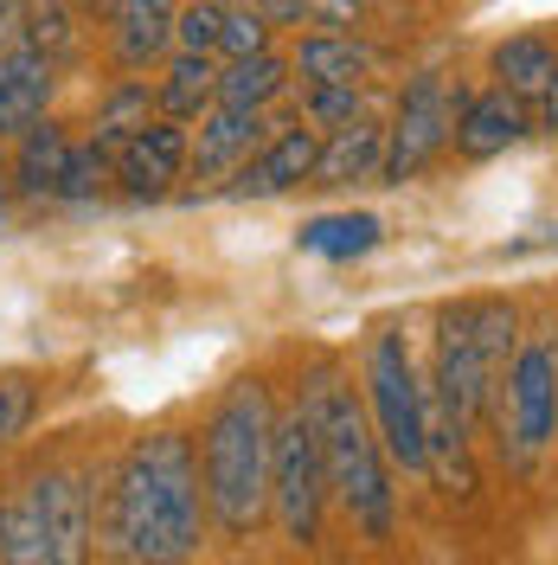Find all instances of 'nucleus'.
I'll use <instances>...</instances> for the list:
<instances>
[{"instance_id":"nucleus-1","label":"nucleus","mask_w":558,"mask_h":565,"mask_svg":"<svg viewBox=\"0 0 558 565\" xmlns=\"http://www.w3.org/2000/svg\"><path fill=\"white\" fill-rule=\"evenodd\" d=\"M206 482L186 430H148L116 462L104 494V553L122 565H193L206 540Z\"/></svg>"},{"instance_id":"nucleus-2","label":"nucleus","mask_w":558,"mask_h":565,"mask_svg":"<svg viewBox=\"0 0 558 565\" xmlns=\"http://www.w3.org/2000/svg\"><path fill=\"white\" fill-rule=\"evenodd\" d=\"M314 437H321V462H328V489L347 508V521L373 546L391 540L398 527V489H391V457H385L379 430H373V412H366V392L353 386V373L341 360L314 353L309 373H302V398Z\"/></svg>"},{"instance_id":"nucleus-3","label":"nucleus","mask_w":558,"mask_h":565,"mask_svg":"<svg viewBox=\"0 0 558 565\" xmlns=\"http://www.w3.org/2000/svg\"><path fill=\"white\" fill-rule=\"evenodd\" d=\"M270 457H277V398L264 373H245L218 392L200 430V482L218 533L250 540L270 521Z\"/></svg>"},{"instance_id":"nucleus-4","label":"nucleus","mask_w":558,"mask_h":565,"mask_svg":"<svg viewBox=\"0 0 558 565\" xmlns=\"http://www.w3.org/2000/svg\"><path fill=\"white\" fill-rule=\"evenodd\" d=\"M521 309L507 296H462L437 309L430 334V398L469 430L494 412V392L521 353Z\"/></svg>"},{"instance_id":"nucleus-5","label":"nucleus","mask_w":558,"mask_h":565,"mask_svg":"<svg viewBox=\"0 0 558 565\" xmlns=\"http://www.w3.org/2000/svg\"><path fill=\"white\" fill-rule=\"evenodd\" d=\"M360 392H366V412H373L385 457L398 469H411V476H430V380L418 373V353H411L398 321H379L366 334Z\"/></svg>"},{"instance_id":"nucleus-6","label":"nucleus","mask_w":558,"mask_h":565,"mask_svg":"<svg viewBox=\"0 0 558 565\" xmlns=\"http://www.w3.org/2000/svg\"><path fill=\"white\" fill-rule=\"evenodd\" d=\"M494 430H501V462L507 469H533L558 437V348L552 334H526L507 380L494 392Z\"/></svg>"},{"instance_id":"nucleus-7","label":"nucleus","mask_w":558,"mask_h":565,"mask_svg":"<svg viewBox=\"0 0 558 565\" xmlns=\"http://www.w3.org/2000/svg\"><path fill=\"white\" fill-rule=\"evenodd\" d=\"M328 462H321V437L302 405L277 412V457H270V514L289 546H314L321 521H328Z\"/></svg>"},{"instance_id":"nucleus-8","label":"nucleus","mask_w":558,"mask_h":565,"mask_svg":"<svg viewBox=\"0 0 558 565\" xmlns=\"http://www.w3.org/2000/svg\"><path fill=\"white\" fill-rule=\"evenodd\" d=\"M455 109H462V90H455L443 71H411V77H405L398 104L385 116V180L379 186H405V180H418L430 161L450 154Z\"/></svg>"},{"instance_id":"nucleus-9","label":"nucleus","mask_w":558,"mask_h":565,"mask_svg":"<svg viewBox=\"0 0 558 565\" xmlns=\"http://www.w3.org/2000/svg\"><path fill=\"white\" fill-rule=\"evenodd\" d=\"M33 514L45 527V546H52V565H90L97 553V508H90V489L77 469H39L33 482Z\"/></svg>"},{"instance_id":"nucleus-10","label":"nucleus","mask_w":558,"mask_h":565,"mask_svg":"<svg viewBox=\"0 0 558 565\" xmlns=\"http://www.w3.org/2000/svg\"><path fill=\"white\" fill-rule=\"evenodd\" d=\"M270 141V109H232V104H212L193 129V154H186V180L218 193L225 180L245 168L250 154Z\"/></svg>"},{"instance_id":"nucleus-11","label":"nucleus","mask_w":558,"mask_h":565,"mask_svg":"<svg viewBox=\"0 0 558 565\" xmlns=\"http://www.w3.org/2000/svg\"><path fill=\"white\" fill-rule=\"evenodd\" d=\"M314 161H321V129H309V122L296 116V122L270 129V141H264L218 193H225V200H282V193H296V186L314 180Z\"/></svg>"},{"instance_id":"nucleus-12","label":"nucleus","mask_w":558,"mask_h":565,"mask_svg":"<svg viewBox=\"0 0 558 565\" xmlns=\"http://www.w3.org/2000/svg\"><path fill=\"white\" fill-rule=\"evenodd\" d=\"M186 154H193V129L154 116L148 129H136L116 148V186L129 200H161V193H174V180H186Z\"/></svg>"},{"instance_id":"nucleus-13","label":"nucleus","mask_w":558,"mask_h":565,"mask_svg":"<svg viewBox=\"0 0 558 565\" xmlns=\"http://www.w3.org/2000/svg\"><path fill=\"white\" fill-rule=\"evenodd\" d=\"M526 136H539L533 129V109L521 97H507V90H475V97H462L455 109V161H494V154H507V148H521Z\"/></svg>"},{"instance_id":"nucleus-14","label":"nucleus","mask_w":558,"mask_h":565,"mask_svg":"<svg viewBox=\"0 0 558 565\" xmlns=\"http://www.w3.org/2000/svg\"><path fill=\"white\" fill-rule=\"evenodd\" d=\"M385 180V122L379 116H353L341 129L321 136V161H314V180L309 186H379Z\"/></svg>"},{"instance_id":"nucleus-15","label":"nucleus","mask_w":558,"mask_h":565,"mask_svg":"<svg viewBox=\"0 0 558 565\" xmlns=\"http://www.w3.org/2000/svg\"><path fill=\"white\" fill-rule=\"evenodd\" d=\"M180 0H109V39L122 71H154L174 52Z\"/></svg>"},{"instance_id":"nucleus-16","label":"nucleus","mask_w":558,"mask_h":565,"mask_svg":"<svg viewBox=\"0 0 558 565\" xmlns=\"http://www.w3.org/2000/svg\"><path fill=\"white\" fill-rule=\"evenodd\" d=\"M58 90V65L39 58L33 45H7L0 52V136H26L45 104Z\"/></svg>"},{"instance_id":"nucleus-17","label":"nucleus","mask_w":558,"mask_h":565,"mask_svg":"<svg viewBox=\"0 0 558 565\" xmlns=\"http://www.w3.org/2000/svg\"><path fill=\"white\" fill-rule=\"evenodd\" d=\"M296 84H366L373 77V45L360 33H328V26H314V33L296 39Z\"/></svg>"},{"instance_id":"nucleus-18","label":"nucleus","mask_w":558,"mask_h":565,"mask_svg":"<svg viewBox=\"0 0 558 565\" xmlns=\"http://www.w3.org/2000/svg\"><path fill=\"white\" fill-rule=\"evenodd\" d=\"M558 71V45L546 33H514L501 39L489 52V77L494 90H507V97H521L526 109L539 104V90H546V77Z\"/></svg>"},{"instance_id":"nucleus-19","label":"nucleus","mask_w":558,"mask_h":565,"mask_svg":"<svg viewBox=\"0 0 558 565\" xmlns=\"http://www.w3.org/2000/svg\"><path fill=\"white\" fill-rule=\"evenodd\" d=\"M218 58H200V52H174L161 84H154V104L168 122H200L212 104H218Z\"/></svg>"},{"instance_id":"nucleus-20","label":"nucleus","mask_w":558,"mask_h":565,"mask_svg":"<svg viewBox=\"0 0 558 565\" xmlns=\"http://www.w3.org/2000/svg\"><path fill=\"white\" fill-rule=\"evenodd\" d=\"M71 148L77 141L65 136V122H52V116H39L33 129L20 136V154H13V186L26 193V200H52L58 193V174H65Z\"/></svg>"},{"instance_id":"nucleus-21","label":"nucleus","mask_w":558,"mask_h":565,"mask_svg":"<svg viewBox=\"0 0 558 565\" xmlns=\"http://www.w3.org/2000/svg\"><path fill=\"white\" fill-rule=\"evenodd\" d=\"M379 238H385V225L373 212H321V218H309L296 232V250L328 257V264H353V257H366Z\"/></svg>"},{"instance_id":"nucleus-22","label":"nucleus","mask_w":558,"mask_h":565,"mask_svg":"<svg viewBox=\"0 0 558 565\" xmlns=\"http://www.w3.org/2000/svg\"><path fill=\"white\" fill-rule=\"evenodd\" d=\"M289 84H296V77H289V58H282V52L232 58V65L218 71V104H232V109H270Z\"/></svg>"},{"instance_id":"nucleus-23","label":"nucleus","mask_w":558,"mask_h":565,"mask_svg":"<svg viewBox=\"0 0 558 565\" xmlns=\"http://www.w3.org/2000/svg\"><path fill=\"white\" fill-rule=\"evenodd\" d=\"M154 116H161V104H154L148 77H122V84H109L104 97H97V141L122 148V141L136 136V129H148Z\"/></svg>"},{"instance_id":"nucleus-24","label":"nucleus","mask_w":558,"mask_h":565,"mask_svg":"<svg viewBox=\"0 0 558 565\" xmlns=\"http://www.w3.org/2000/svg\"><path fill=\"white\" fill-rule=\"evenodd\" d=\"M0 565H52V546H45V527H39L26 489L0 501Z\"/></svg>"},{"instance_id":"nucleus-25","label":"nucleus","mask_w":558,"mask_h":565,"mask_svg":"<svg viewBox=\"0 0 558 565\" xmlns=\"http://www.w3.org/2000/svg\"><path fill=\"white\" fill-rule=\"evenodd\" d=\"M109 180H116V148L109 141H77L71 148V161H65V174H58V193L52 200H65V206H84V200H97Z\"/></svg>"},{"instance_id":"nucleus-26","label":"nucleus","mask_w":558,"mask_h":565,"mask_svg":"<svg viewBox=\"0 0 558 565\" xmlns=\"http://www.w3.org/2000/svg\"><path fill=\"white\" fill-rule=\"evenodd\" d=\"M353 116H366V84H302V122L309 129H341Z\"/></svg>"},{"instance_id":"nucleus-27","label":"nucleus","mask_w":558,"mask_h":565,"mask_svg":"<svg viewBox=\"0 0 558 565\" xmlns=\"http://www.w3.org/2000/svg\"><path fill=\"white\" fill-rule=\"evenodd\" d=\"M20 45H33L39 58L65 65L71 52H77V20H71V7H58V0H33V20H26V39H20Z\"/></svg>"},{"instance_id":"nucleus-28","label":"nucleus","mask_w":558,"mask_h":565,"mask_svg":"<svg viewBox=\"0 0 558 565\" xmlns=\"http://www.w3.org/2000/svg\"><path fill=\"white\" fill-rule=\"evenodd\" d=\"M277 39V26L257 13V7H225V33H218V65H232V58H257V52H277L270 45Z\"/></svg>"},{"instance_id":"nucleus-29","label":"nucleus","mask_w":558,"mask_h":565,"mask_svg":"<svg viewBox=\"0 0 558 565\" xmlns=\"http://www.w3.org/2000/svg\"><path fill=\"white\" fill-rule=\"evenodd\" d=\"M39 418V380L33 373H0V450H13Z\"/></svg>"},{"instance_id":"nucleus-30","label":"nucleus","mask_w":558,"mask_h":565,"mask_svg":"<svg viewBox=\"0 0 558 565\" xmlns=\"http://www.w3.org/2000/svg\"><path fill=\"white\" fill-rule=\"evenodd\" d=\"M218 33H225V7H218V0H180L174 52H200V58H218Z\"/></svg>"},{"instance_id":"nucleus-31","label":"nucleus","mask_w":558,"mask_h":565,"mask_svg":"<svg viewBox=\"0 0 558 565\" xmlns=\"http://www.w3.org/2000/svg\"><path fill=\"white\" fill-rule=\"evenodd\" d=\"M250 7H257L270 26H309V20H314L309 0H250Z\"/></svg>"},{"instance_id":"nucleus-32","label":"nucleus","mask_w":558,"mask_h":565,"mask_svg":"<svg viewBox=\"0 0 558 565\" xmlns=\"http://www.w3.org/2000/svg\"><path fill=\"white\" fill-rule=\"evenodd\" d=\"M26 20H33V0H0V52L26 39Z\"/></svg>"},{"instance_id":"nucleus-33","label":"nucleus","mask_w":558,"mask_h":565,"mask_svg":"<svg viewBox=\"0 0 558 565\" xmlns=\"http://www.w3.org/2000/svg\"><path fill=\"white\" fill-rule=\"evenodd\" d=\"M533 129H539V136H558V71L546 77V90H539V104H533Z\"/></svg>"},{"instance_id":"nucleus-34","label":"nucleus","mask_w":558,"mask_h":565,"mask_svg":"<svg viewBox=\"0 0 558 565\" xmlns=\"http://www.w3.org/2000/svg\"><path fill=\"white\" fill-rule=\"evenodd\" d=\"M58 7H71V13H97V7H109V0H58Z\"/></svg>"},{"instance_id":"nucleus-35","label":"nucleus","mask_w":558,"mask_h":565,"mask_svg":"<svg viewBox=\"0 0 558 565\" xmlns=\"http://www.w3.org/2000/svg\"><path fill=\"white\" fill-rule=\"evenodd\" d=\"M218 7H245V0H218Z\"/></svg>"},{"instance_id":"nucleus-36","label":"nucleus","mask_w":558,"mask_h":565,"mask_svg":"<svg viewBox=\"0 0 558 565\" xmlns=\"http://www.w3.org/2000/svg\"><path fill=\"white\" fill-rule=\"evenodd\" d=\"M552 348H558V328H552Z\"/></svg>"}]
</instances>
